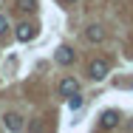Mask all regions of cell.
<instances>
[{"mask_svg":"<svg viewBox=\"0 0 133 133\" xmlns=\"http://www.w3.org/2000/svg\"><path fill=\"white\" fill-rule=\"evenodd\" d=\"M116 125H119V110H102V116H99V128L110 130V128H116Z\"/></svg>","mask_w":133,"mask_h":133,"instance_id":"cell-4","label":"cell"},{"mask_svg":"<svg viewBox=\"0 0 133 133\" xmlns=\"http://www.w3.org/2000/svg\"><path fill=\"white\" fill-rule=\"evenodd\" d=\"M17 11H26V14H34L37 11V0H14Z\"/></svg>","mask_w":133,"mask_h":133,"instance_id":"cell-8","label":"cell"},{"mask_svg":"<svg viewBox=\"0 0 133 133\" xmlns=\"http://www.w3.org/2000/svg\"><path fill=\"white\" fill-rule=\"evenodd\" d=\"M9 31V20H6V14H0V37Z\"/></svg>","mask_w":133,"mask_h":133,"instance_id":"cell-10","label":"cell"},{"mask_svg":"<svg viewBox=\"0 0 133 133\" xmlns=\"http://www.w3.org/2000/svg\"><path fill=\"white\" fill-rule=\"evenodd\" d=\"M110 74V65H108V59H91L88 62V77L94 82H102Z\"/></svg>","mask_w":133,"mask_h":133,"instance_id":"cell-1","label":"cell"},{"mask_svg":"<svg viewBox=\"0 0 133 133\" xmlns=\"http://www.w3.org/2000/svg\"><path fill=\"white\" fill-rule=\"evenodd\" d=\"M3 125H6V130H9V133H20L26 122H23L20 113H6V116H3Z\"/></svg>","mask_w":133,"mask_h":133,"instance_id":"cell-3","label":"cell"},{"mask_svg":"<svg viewBox=\"0 0 133 133\" xmlns=\"http://www.w3.org/2000/svg\"><path fill=\"white\" fill-rule=\"evenodd\" d=\"M77 91H79V82L74 79V77H65V79L59 82V96H71Z\"/></svg>","mask_w":133,"mask_h":133,"instance_id":"cell-7","label":"cell"},{"mask_svg":"<svg viewBox=\"0 0 133 133\" xmlns=\"http://www.w3.org/2000/svg\"><path fill=\"white\" fill-rule=\"evenodd\" d=\"M68 105L74 108V110H77V108L82 105V96H79V91H77V94H71V96H68Z\"/></svg>","mask_w":133,"mask_h":133,"instance_id":"cell-9","label":"cell"},{"mask_svg":"<svg viewBox=\"0 0 133 133\" xmlns=\"http://www.w3.org/2000/svg\"><path fill=\"white\" fill-rule=\"evenodd\" d=\"M85 40L94 43V45L102 43V40H105V28H102V26H88V28H85Z\"/></svg>","mask_w":133,"mask_h":133,"instance_id":"cell-6","label":"cell"},{"mask_svg":"<svg viewBox=\"0 0 133 133\" xmlns=\"http://www.w3.org/2000/svg\"><path fill=\"white\" fill-rule=\"evenodd\" d=\"M59 3H62V6H74L77 0H59Z\"/></svg>","mask_w":133,"mask_h":133,"instance_id":"cell-11","label":"cell"},{"mask_svg":"<svg viewBox=\"0 0 133 133\" xmlns=\"http://www.w3.org/2000/svg\"><path fill=\"white\" fill-rule=\"evenodd\" d=\"M54 59H57L59 65H71V62H74V48H68V45H59V48L54 51Z\"/></svg>","mask_w":133,"mask_h":133,"instance_id":"cell-5","label":"cell"},{"mask_svg":"<svg viewBox=\"0 0 133 133\" xmlns=\"http://www.w3.org/2000/svg\"><path fill=\"white\" fill-rule=\"evenodd\" d=\"M14 34H17V40H20V43H31V40L37 37V26H34V23H20Z\"/></svg>","mask_w":133,"mask_h":133,"instance_id":"cell-2","label":"cell"}]
</instances>
